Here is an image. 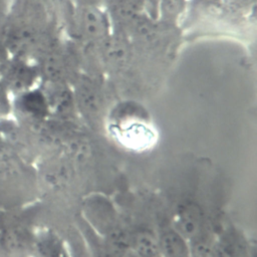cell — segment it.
<instances>
[{"instance_id": "obj_1", "label": "cell", "mask_w": 257, "mask_h": 257, "mask_svg": "<svg viewBox=\"0 0 257 257\" xmlns=\"http://www.w3.org/2000/svg\"><path fill=\"white\" fill-rule=\"evenodd\" d=\"M63 26L69 40L80 44H97L112 31L102 7L74 5Z\"/></svg>"}, {"instance_id": "obj_2", "label": "cell", "mask_w": 257, "mask_h": 257, "mask_svg": "<svg viewBox=\"0 0 257 257\" xmlns=\"http://www.w3.org/2000/svg\"><path fill=\"white\" fill-rule=\"evenodd\" d=\"M71 86L77 114L90 124L97 123L105 108V80L97 79L81 72Z\"/></svg>"}, {"instance_id": "obj_3", "label": "cell", "mask_w": 257, "mask_h": 257, "mask_svg": "<svg viewBox=\"0 0 257 257\" xmlns=\"http://www.w3.org/2000/svg\"><path fill=\"white\" fill-rule=\"evenodd\" d=\"M99 54L105 75L122 76L132 72L136 51L126 35L111 31L99 43Z\"/></svg>"}, {"instance_id": "obj_4", "label": "cell", "mask_w": 257, "mask_h": 257, "mask_svg": "<svg viewBox=\"0 0 257 257\" xmlns=\"http://www.w3.org/2000/svg\"><path fill=\"white\" fill-rule=\"evenodd\" d=\"M171 225L189 241L197 236L207 223L201 206L195 201L186 200L176 207Z\"/></svg>"}, {"instance_id": "obj_5", "label": "cell", "mask_w": 257, "mask_h": 257, "mask_svg": "<svg viewBox=\"0 0 257 257\" xmlns=\"http://www.w3.org/2000/svg\"><path fill=\"white\" fill-rule=\"evenodd\" d=\"M43 88L48 108L61 120H72L77 114L72 86L64 82L44 81Z\"/></svg>"}, {"instance_id": "obj_6", "label": "cell", "mask_w": 257, "mask_h": 257, "mask_svg": "<svg viewBox=\"0 0 257 257\" xmlns=\"http://www.w3.org/2000/svg\"><path fill=\"white\" fill-rule=\"evenodd\" d=\"M160 257H190L189 242L171 224L161 227L157 232Z\"/></svg>"}, {"instance_id": "obj_7", "label": "cell", "mask_w": 257, "mask_h": 257, "mask_svg": "<svg viewBox=\"0 0 257 257\" xmlns=\"http://www.w3.org/2000/svg\"><path fill=\"white\" fill-rule=\"evenodd\" d=\"M130 249L138 257H160L157 233L148 229L136 231L130 236Z\"/></svg>"}, {"instance_id": "obj_8", "label": "cell", "mask_w": 257, "mask_h": 257, "mask_svg": "<svg viewBox=\"0 0 257 257\" xmlns=\"http://www.w3.org/2000/svg\"><path fill=\"white\" fill-rule=\"evenodd\" d=\"M215 240L208 225L194 238L189 240L190 257H213Z\"/></svg>"}, {"instance_id": "obj_9", "label": "cell", "mask_w": 257, "mask_h": 257, "mask_svg": "<svg viewBox=\"0 0 257 257\" xmlns=\"http://www.w3.org/2000/svg\"><path fill=\"white\" fill-rule=\"evenodd\" d=\"M186 8V0H159L158 19L166 24H174Z\"/></svg>"}, {"instance_id": "obj_10", "label": "cell", "mask_w": 257, "mask_h": 257, "mask_svg": "<svg viewBox=\"0 0 257 257\" xmlns=\"http://www.w3.org/2000/svg\"><path fill=\"white\" fill-rule=\"evenodd\" d=\"M241 246L236 238L224 235L215 240L213 257H241Z\"/></svg>"}, {"instance_id": "obj_11", "label": "cell", "mask_w": 257, "mask_h": 257, "mask_svg": "<svg viewBox=\"0 0 257 257\" xmlns=\"http://www.w3.org/2000/svg\"><path fill=\"white\" fill-rule=\"evenodd\" d=\"M221 6L231 15L244 16L255 9V0H223Z\"/></svg>"}, {"instance_id": "obj_12", "label": "cell", "mask_w": 257, "mask_h": 257, "mask_svg": "<svg viewBox=\"0 0 257 257\" xmlns=\"http://www.w3.org/2000/svg\"><path fill=\"white\" fill-rule=\"evenodd\" d=\"M74 5L81 6H98L102 7L103 0H72Z\"/></svg>"}, {"instance_id": "obj_13", "label": "cell", "mask_w": 257, "mask_h": 257, "mask_svg": "<svg viewBox=\"0 0 257 257\" xmlns=\"http://www.w3.org/2000/svg\"><path fill=\"white\" fill-rule=\"evenodd\" d=\"M121 257H138L136 254H134L132 251H131V249L123 255V256H121Z\"/></svg>"}]
</instances>
